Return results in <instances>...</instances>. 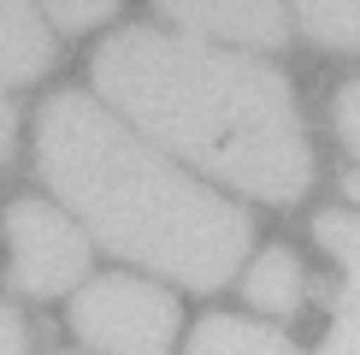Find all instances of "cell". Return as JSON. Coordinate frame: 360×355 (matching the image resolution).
I'll use <instances>...</instances> for the list:
<instances>
[{"label":"cell","mask_w":360,"mask_h":355,"mask_svg":"<svg viewBox=\"0 0 360 355\" xmlns=\"http://www.w3.org/2000/svg\"><path fill=\"white\" fill-rule=\"evenodd\" d=\"M302 30L319 48H360V6H302Z\"/></svg>","instance_id":"9c48e42d"},{"label":"cell","mask_w":360,"mask_h":355,"mask_svg":"<svg viewBox=\"0 0 360 355\" xmlns=\"http://www.w3.org/2000/svg\"><path fill=\"white\" fill-rule=\"evenodd\" d=\"M342 266H349V285H342V314H360V255H349Z\"/></svg>","instance_id":"4fadbf2b"},{"label":"cell","mask_w":360,"mask_h":355,"mask_svg":"<svg viewBox=\"0 0 360 355\" xmlns=\"http://www.w3.org/2000/svg\"><path fill=\"white\" fill-rule=\"evenodd\" d=\"M248 302L254 308H272V314H290L302 302V266H295L290 249H266L248 273Z\"/></svg>","instance_id":"ba28073f"},{"label":"cell","mask_w":360,"mask_h":355,"mask_svg":"<svg viewBox=\"0 0 360 355\" xmlns=\"http://www.w3.org/2000/svg\"><path fill=\"white\" fill-rule=\"evenodd\" d=\"M0 355H24V320L0 302Z\"/></svg>","instance_id":"7c38bea8"},{"label":"cell","mask_w":360,"mask_h":355,"mask_svg":"<svg viewBox=\"0 0 360 355\" xmlns=\"http://www.w3.org/2000/svg\"><path fill=\"white\" fill-rule=\"evenodd\" d=\"M95 83L148 137L260 201H295L313 178L295 95L260 59L172 30H118L95 54Z\"/></svg>","instance_id":"6da1fadb"},{"label":"cell","mask_w":360,"mask_h":355,"mask_svg":"<svg viewBox=\"0 0 360 355\" xmlns=\"http://www.w3.org/2000/svg\"><path fill=\"white\" fill-rule=\"evenodd\" d=\"M53 66V30L30 6H0V89L36 83Z\"/></svg>","instance_id":"8992f818"},{"label":"cell","mask_w":360,"mask_h":355,"mask_svg":"<svg viewBox=\"0 0 360 355\" xmlns=\"http://www.w3.org/2000/svg\"><path fill=\"white\" fill-rule=\"evenodd\" d=\"M189 355H302L290 344L283 332H272V325H254V320H201L189 337Z\"/></svg>","instance_id":"52a82bcc"},{"label":"cell","mask_w":360,"mask_h":355,"mask_svg":"<svg viewBox=\"0 0 360 355\" xmlns=\"http://www.w3.org/2000/svg\"><path fill=\"white\" fill-rule=\"evenodd\" d=\"M337 130H342V142L360 154V83H349L337 95Z\"/></svg>","instance_id":"30bf717a"},{"label":"cell","mask_w":360,"mask_h":355,"mask_svg":"<svg viewBox=\"0 0 360 355\" xmlns=\"http://www.w3.org/2000/svg\"><path fill=\"white\" fill-rule=\"evenodd\" d=\"M172 24L195 36H224V42H254V48H278L290 36L278 6H166Z\"/></svg>","instance_id":"5b68a950"},{"label":"cell","mask_w":360,"mask_h":355,"mask_svg":"<svg viewBox=\"0 0 360 355\" xmlns=\"http://www.w3.org/2000/svg\"><path fill=\"white\" fill-rule=\"evenodd\" d=\"M71 325L107 355H166L177 337V302L142 278H95L71 302Z\"/></svg>","instance_id":"3957f363"},{"label":"cell","mask_w":360,"mask_h":355,"mask_svg":"<svg viewBox=\"0 0 360 355\" xmlns=\"http://www.w3.org/2000/svg\"><path fill=\"white\" fill-rule=\"evenodd\" d=\"M101 18H112V6H53V24H65V30H89Z\"/></svg>","instance_id":"8fae6325"},{"label":"cell","mask_w":360,"mask_h":355,"mask_svg":"<svg viewBox=\"0 0 360 355\" xmlns=\"http://www.w3.org/2000/svg\"><path fill=\"white\" fill-rule=\"evenodd\" d=\"M36 160L41 178L112 255L142 261L189 290L224 285L248 255V213L184 178L89 95H53L41 107Z\"/></svg>","instance_id":"7a4b0ae2"},{"label":"cell","mask_w":360,"mask_h":355,"mask_svg":"<svg viewBox=\"0 0 360 355\" xmlns=\"http://www.w3.org/2000/svg\"><path fill=\"white\" fill-rule=\"evenodd\" d=\"M6 249H12V290L24 296H59L77 285L89 266V243L65 213H53L48 201H12L6 207Z\"/></svg>","instance_id":"277c9868"},{"label":"cell","mask_w":360,"mask_h":355,"mask_svg":"<svg viewBox=\"0 0 360 355\" xmlns=\"http://www.w3.org/2000/svg\"><path fill=\"white\" fill-rule=\"evenodd\" d=\"M12 125H18V113H12V101H0V154H12Z\"/></svg>","instance_id":"5bb4252c"}]
</instances>
